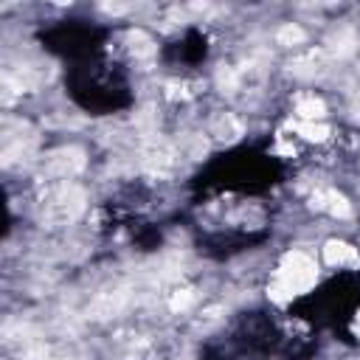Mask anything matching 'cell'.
Here are the masks:
<instances>
[{
  "mask_svg": "<svg viewBox=\"0 0 360 360\" xmlns=\"http://www.w3.org/2000/svg\"><path fill=\"white\" fill-rule=\"evenodd\" d=\"M315 281H318L315 262L307 253L292 250V253H287L281 259V264L276 270V278L270 284V298L278 301V304H287V301H292V295L307 292Z\"/></svg>",
  "mask_w": 360,
  "mask_h": 360,
  "instance_id": "cell-1",
  "label": "cell"
},
{
  "mask_svg": "<svg viewBox=\"0 0 360 360\" xmlns=\"http://www.w3.org/2000/svg\"><path fill=\"white\" fill-rule=\"evenodd\" d=\"M82 211H84V191H82L79 186H70V183H68V186L56 188V194L48 200L45 217H48V222L62 225V222L76 219Z\"/></svg>",
  "mask_w": 360,
  "mask_h": 360,
  "instance_id": "cell-2",
  "label": "cell"
},
{
  "mask_svg": "<svg viewBox=\"0 0 360 360\" xmlns=\"http://www.w3.org/2000/svg\"><path fill=\"white\" fill-rule=\"evenodd\" d=\"M323 259L332 267H357L360 264L357 248H352L349 242H340V239H329L323 245Z\"/></svg>",
  "mask_w": 360,
  "mask_h": 360,
  "instance_id": "cell-3",
  "label": "cell"
},
{
  "mask_svg": "<svg viewBox=\"0 0 360 360\" xmlns=\"http://www.w3.org/2000/svg\"><path fill=\"white\" fill-rule=\"evenodd\" d=\"M48 166H51L53 174H59V177H70V174L82 172V166H84V155H82V149H76V146H70V149H59V152L48 160Z\"/></svg>",
  "mask_w": 360,
  "mask_h": 360,
  "instance_id": "cell-4",
  "label": "cell"
},
{
  "mask_svg": "<svg viewBox=\"0 0 360 360\" xmlns=\"http://www.w3.org/2000/svg\"><path fill=\"white\" fill-rule=\"evenodd\" d=\"M309 205H312V208H318V211H329L332 217H340V219H346V217L352 214L349 200H346L343 194L332 191V188H326V191H315Z\"/></svg>",
  "mask_w": 360,
  "mask_h": 360,
  "instance_id": "cell-5",
  "label": "cell"
},
{
  "mask_svg": "<svg viewBox=\"0 0 360 360\" xmlns=\"http://www.w3.org/2000/svg\"><path fill=\"white\" fill-rule=\"evenodd\" d=\"M127 42H129V51H132L138 59H146V56H152V53H155V39H152L146 31H141V28L129 31Z\"/></svg>",
  "mask_w": 360,
  "mask_h": 360,
  "instance_id": "cell-6",
  "label": "cell"
},
{
  "mask_svg": "<svg viewBox=\"0 0 360 360\" xmlns=\"http://www.w3.org/2000/svg\"><path fill=\"white\" fill-rule=\"evenodd\" d=\"M295 112H298L301 121H318V118L326 115V104L321 98H315V96H307V98H298Z\"/></svg>",
  "mask_w": 360,
  "mask_h": 360,
  "instance_id": "cell-7",
  "label": "cell"
},
{
  "mask_svg": "<svg viewBox=\"0 0 360 360\" xmlns=\"http://www.w3.org/2000/svg\"><path fill=\"white\" fill-rule=\"evenodd\" d=\"M304 39H307V34H304V28H301V25H295V22L281 25V28H278V34H276V42H278V45H284V48L301 45Z\"/></svg>",
  "mask_w": 360,
  "mask_h": 360,
  "instance_id": "cell-8",
  "label": "cell"
},
{
  "mask_svg": "<svg viewBox=\"0 0 360 360\" xmlns=\"http://www.w3.org/2000/svg\"><path fill=\"white\" fill-rule=\"evenodd\" d=\"M214 135L217 138H228V141H233L236 135H242V127H239V121L233 118V115H219L217 121H214Z\"/></svg>",
  "mask_w": 360,
  "mask_h": 360,
  "instance_id": "cell-9",
  "label": "cell"
},
{
  "mask_svg": "<svg viewBox=\"0 0 360 360\" xmlns=\"http://www.w3.org/2000/svg\"><path fill=\"white\" fill-rule=\"evenodd\" d=\"M172 158H174V152L166 146V143H152L149 149H146V160L152 163V166H169L172 163Z\"/></svg>",
  "mask_w": 360,
  "mask_h": 360,
  "instance_id": "cell-10",
  "label": "cell"
},
{
  "mask_svg": "<svg viewBox=\"0 0 360 360\" xmlns=\"http://www.w3.org/2000/svg\"><path fill=\"white\" fill-rule=\"evenodd\" d=\"M295 129H298L307 141H326V135H329V127L315 124V121H301V124H295Z\"/></svg>",
  "mask_w": 360,
  "mask_h": 360,
  "instance_id": "cell-11",
  "label": "cell"
},
{
  "mask_svg": "<svg viewBox=\"0 0 360 360\" xmlns=\"http://www.w3.org/2000/svg\"><path fill=\"white\" fill-rule=\"evenodd\" d=\"M332 51L335 53H340V56H346V53H352L354 51V34L352 31H338L335 37H332Z\"/></svg>",
  "mask_w": 360,
  "mask_h": 360,
  "instance_id": "cell-12",
  "label": "cell"
},
{
  "mask_svg": "<svg viewBox=\"0 0 360 360\" xmlns=\"http://www.w3.org/2000/svg\"><path fill=\"white\" fill-rule=\"evenodd\" d=\"M191 301H194V292L191 290H174L172 298H169V309L172 312H183V309L191 307Z\"/></svg>",
  "mask_w": 360,
  "mask_h": 360,
  "instance_id": "cell-13",
  "label": "cell"
},
{
  "mask_svg": "<svg viewBox=\"0 0 360 360\" xmlns=\"http://www.w3.org/2000/svg\"><path fill=\"white\" fill-rule=\"evenodd\" d=\"M217 82H219L222 93H233V90H236V84H239V76H236V70H233V68H219Z\"/></svg>",
  "mask_w": 360,
  "mask_h": 360,
  "instance_id": "cell-14",
  "label": "cell"
},
{
  "mask_svg": "<svg viewBox=\"0 0 360 360\" xmlns=\"http://www.w3.org/2000/svg\"><path fill=\"white\" fill-rule=\"evenodd\" d=\"M354 332L360 335V309H357V315H354Z\"/></svg>",
  "mask_w": 360,
  "mask_h": 360,
  "instance_id": "cell-15",
  "label": "cell"
}]
</instances>
